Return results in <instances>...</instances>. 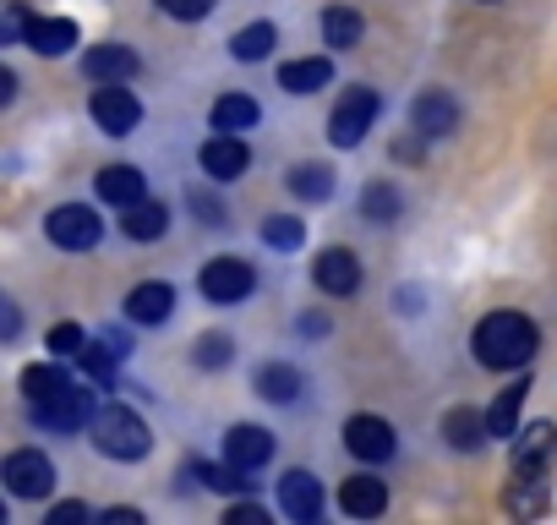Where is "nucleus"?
Here are the masks:
<instances>
[{
    "instance_id": "obj_30",
    "label": "nucleus",
    "mask_w": 557,
    "mask_h": 525,
    "mask_svg": "<svg viewBox=\"0 0 557 525\" xmlns=\"http://www.w3.org/2000/svg\"><path fill=\"white\" fill-rule=\"evenodd\" d=\"M323 39L339 45V50L361 45V17H356L350 7H329V12H323Z\"/></svg>"
},
{
    "instance_id": "obj_7",
    "label": "nucleus",
    "mask_w": 557,
    "mask_h": 525,
    "mask_svg": "<svg viewBox=\"0 0 557 525\" xmlns=\"http://www.w3.org/2000/svg\"><path fill=\"white\" fill-rule=\"evenodd\" d=\"M45 230H50V241L55 246H66V252H88L94 241H99V213L94 208H83V203H66V208H55L50 219H45Z\"/></svg>"
},
{
    "instance_id": "obj_16",
    "label": "nucleus",
    "mask_w": 557,
    "mask_h": 525,
    "mask_svg": "<svg viewBox=\"0 0 557 525\" xmlns=\"http://www.w3.org/2000/svg\"><path fill=\"white\" fill-rule=\"evenodd\" d=\"M410 115H416V132H421V137H448V132L459 126V105H454L443 88H426Z\"/></svg>"
},
{
    "instance_id": "obj_5",
    "label": "nucleus",
    "mask_w": 557,
    "mask_h": 525,
    "mask_svg": "<svg viewBox=\"0 0 557 525\" xmlns=\"http://www.w3.org/2000/svg\"><path fill=\"white\" fill-rule=\"evenodd\" d=\"M94 121H99V132H110V137H126L137 121H143V105H137V94L126 88V83H99V94H94Z\"/></svg>"
},
{
    "instance_id": "obj_40",
    "label": "nucleus",
    "mask_w": 557,
    "mask_h": 525,
    "mask_svg": "<svg viewBox=\"0 0 557 525\" xmlns=\"http://www.w3.org/2000/svg\"><path fill=\"white\" fill-rule=\"evenodd\" d=\"M17 334H23V313L0 296V340H17Z\"/></svg>"
},
{
    "instance_id": "obj_33",
    "label": "nucleus",
    "mask_w": 557,
    "mask_h": 525,
    "mask_svg": "<svg viewBox=\"0 0 557 525\" xmlns=\"http://www.w3.org/2000/svg\"><path fill=\"white\" fill-rule=\"evenodd\" d=\"M361 208H367V219L388 224V219L399 213V192H394L388 181H372V186H367V197H361Z\"/></svg>"
},
{
    "instance_id": "obj_18",
    "label": "nucleus",
    "mask_w": 557,
    "mask_h": 525,
    "mask_svg": "<svg viewBox=\"0 0 557 525\" xmlns=\"http://www.w3.org/2000/svg\"><path fill=\"white\" fill-rule=\"evenodd\" d=\"M339 509L356 514V520H372V514L388 509V487H383L377 476H350V481L339 487Z\"/></svg>"
},
{
    "instance_id": "obj_1",
    "label": "nucleus",
    "mask_w": 557,
    "mask_h": 525,
    "mask_svg": "<svg viewBox=\"0 0 557 525\" xmlns=\"http://www.w3.org/2000/svg\"><path fill=\"white\" fill-rule=\"evenodd\" d=\"M475 356H481V367H497V373L530 367V356H535V323L519 318V313H492V318H481V329H475Z\"/></svg>"
},
{
    "instance_id": "obj_12",
    "label": "nucleus",
    "mask_w": 557,
    "mask_h": 525,
    "mask_svg": "<svg viewBox=\"0 0 557 525\" xmlns=\"http://www.w3.org/2000/svg\"><path fill=\"white\" fill-rule=\"evenodd\" d=\"M318 285L329 291V296H356V285H361V262H356V252H345V246H329L323 257H318Z\"/></svg>"
},
{
    "instance_id": "obj_32",
    "label": "nucleus",
    "mask_w": 557,
    "mask_h": 525,
    "mask_svg": "<svg viewBox=\"0 0 557 525\" xmlns=\"http://www.w3.org/2000/svg\"><path fill=\"white\" fill-rule=\"evenodd\" d=\"M301 219H290V213H273V219H262V241L268 246H278V252H290V246H301Z\"/></svg>"
},
{
    "instance_id": "obj_45",
    "label": "nucleus",
    "mask_w": 557,
    "mask_h": 525,
    "mask_svg": "<svg viewBox=\"0 0 557 525\" xmlns=\"http://www.w3.org/2000/svg\"><path fill=\"white\" fill-rule=\"evenodd\" d=\"M0 520H7V503H0Z\"/></svg>"
},
{
    "instance_id": "obj_28",
    "label": "nucleus",
    "mask_w": 557,
    "mask_h": 525,
    "mask_svg": "<svg viewBox=\"0 0 557 525\" xmlns=\"http://www.w3.org/2000/svg\"><path fill=\"white\" fill-rule=\"evenodd\" d=\"M443 438H448L454 449H481L486 416H475V411H448V416H443Z\"/></svg>"
},
{
    "instance_id": "obj_22",
    "label": "nucleus",
    "mask_w": 557,
    "mask_h": 525,
    "mask_svg": "<svg viewBox=\"0 0 557 525\" xmlns=\"http://www.w3.org/2000/svg\"><path fill=\"white\" fill-rule=\"evenodd\" d=\"M126 219H121V230L132 235V241H159L164 230H170V213H164V203H132V208H121Z\"/></svg>"
},
{
    "instance_id": "obj_24",
    "label": "nucleus",
    "mask_w": 557,
    "mask_h": 525,
    "mask_svg": "<svg viewBox=\"0 0 557 525\" xmlns=\"http://www.w3.org/2000/svg\"><path fill=\"white\" fill-rule=\"evenodd\" d=\"M503 503H508L513 514H541V509H546V481H541V471H519V481L503 492Z\"/></svg>"
},
{
    "instance_id": "obj_4",
    "label": "nucleus",
    "mask_w": 557,
    "mask_h": 525,
    "mask_svg": "<svg viewBox=\"0 0 557 525\" xmlns=\"http://www.w3.org/2000/svg\"><path fill=\"white\" fill-rule=\"evenodd\" d=\"M94 411H99V400H94L88 389L66 383L55 400H39V405H34V422H39V427H50V432H77V427H88V422H94Z\"/></svg>"
},
{
    "instance_id": "obj_42",
    "label": "nucleus",
    "mask_w": 557,
    "mask_h": 525,
    "mask_svg": "<svg viewBox=\"0 0 557 525\" xmlns=\"http://www.w3.org/2000/svg\"><path fill=\"white\" fill-rule=\"evenodd\" d=\"M230 525H262V509L257 503H240V509H230Z\"/></svg>"
},
{
    "instance_id": "obj_41",
    "label": "nucleus",
    "mask_w": 557,
    "mask_h": 525,
    "mask_svg": "<svg viewBox=\"0 0 557 525\" xmlns=\"http://www.w3.org/2000/svg\"><path fill=\"white\" fill-rule=\"evenodd\" d=\"M88 520V503H55L50 509V525H83Z\"/></svg>"
},
{
    "instance_id": "obj_19",
    "label": "nucleus",
    "mask_w": 557,
    "mask_h": 525,
    "mask_svg": "<svg viewBox=\"0 0 557 525\" xmlns=\"http://www.w3.org/2000/svg\"><path fill=\"white\" fill-rule=\"evenodd\" d=\"M170 313H175V291L159 285V280H148V285H137V291L126 296V318H132V323H164Z\"/></svg>"
},
{
    "instance_id": "obj_23",
    "label": "nucleus",
    "mask_w": 557,
    "mask_h": 525,
    "mask_svg": "<svg viewBox=\"0 0 557 525\" xmlns=\"http://www.w3.org/2000/svg\"><path fill=\"white\" fill-rule=\"evenodd\" d=\"M329 77H334V66L323 56H312V61H290L278 72V88L285 94H318V88H329Z\"/></svg>"
},
{
    "instance_id": "obj_27",
    "label": "nucleus",
    "mask_w": 557,
    "mask_h": 525,
    "mask_svg": "<svg viewBox=\"0 0 557 525\" xmlns=\"http://www.w3.org/2000/svg\"><path fill=\"white\" fill-rule=\"evenodd\" d=\"M66 383H72V378H66L55 362H39V367H28V373H23V394H28V405H39V400H55Z\"/></svg>"
},
{
    "instance_id": "obj_21",
    "label": "nucleus",
    "mask_w": 557,
    "mask_h": 525,
    "mask_svg": "<svg viewBox=\"0 0 557 525\" xmlns=\"http://www.w3.org/2000/svg\"><path fill=\"white\" fill-rule=\"evenodd\" d=\"M524 394H530V378L508 383V389L492 400V411H486V438H513V422H519V405H524Z\"/></svg>"
},
{
    "instance_id": "obj_25",
    "label": "nucleus",
    "mask_w": 557,
    "mask_h": 525,
    "mask_svg": "<svg viewBox=\"0 0 557 525\" xmlns=\"http://www.w3.org/2000/svg\"><path fill=\"white\" fill-rule=\"evenodd\" d=\"M213 126H219V132H251V126H257V105H251L246 94H224V99L213 105Z\"/></svg>"
},
{
    "instance_id": "obj_31",
    "label": "nucleus",
    "mask_w": 557,
    "mask_h": 525,
    "mask_svg": "<svg viewBox=\"0 0 557 525\" xmlns=\"http://www.w3.org/2000/svg\"><path fill=\"white\" fill-rule=\"evenodd\" d=\"M273 50V28L268 23H251V28H240L235 39H230V56L235 61H262Z\"/></svg>"
},
{
    "instance_id": "obj_9",
    "label": "nucleus",
    "mask_w": 557,
    "mask_h": 525,
    "mask_svg": "<svg viewBox=\"0 0 557 525\" xmlns=\"http://www.w3.org/2000/svg\"><path fill=\"white\" fill-rule=\"evenodd\" d=\"M557 465V427L552 422H535L524 432H513V471H552Z\"/></svg>"
},
{
    "instance_id": "obj_44",
    "label": "nucleus",
    "mask_w": 557,
    "mask_h": 525,
    "mask_svg": "<svg viewBox=\"0 0 557 525\" xmlns=\"http://www.w3.org/2000/svg\"><path fill=\"white\" fill-rule=\"evenodd\" d=\"M12 99H17V77L0 66V105H12Z\"/></svg>"
},
{
    "instance_id": "obj_13",
    "label": "nucleus",
    "mask_w": 557,
    "mask_h": 525,
    "mask_svg": "<svg viewBox=\"0 0 557 525\" xmlns=\"http://www.w3.org/2000/svg\"><path fill=\"white\" fill-rule=\"evenodd\" d=\"M278 509H285L290 520H318V509H323L318 481L307 471H285V476H278Z\"/></svg>"
},
{
    "instance_id": "obj_15",
    "label": "nucleus",
    "mask_w": 557,
    "mask_h": 525,
    "mask_svg": "<svg viewBox=\"0 0 557 525\" xmlns=\"http://www.w3.org/2000/svg\"><path fill=\"white\" fill-rule=\"evenodd\" d=\"M83 72H88L94 83H132V77H137V56H132L126 45H94V50L83 56Z\"/></svg>"
},
{
    "instance_id": "obj_39",
    "label": "nucleus",
    "mask_w": 557,
    "mask_h": 525,
    "mask_svg": "<svg viewBox=\"0 0 557 525\" xmlns=\"http://www.w3.org/2000/svg\"><path fill=\"white\" fill-rule=\"evenodd\" d=\"M224 362H230V340H224V334L197 340V367H224Z\"/></svg>"
},
{
    "instance_id": "obj_8",
    "label": "nucleus",
    "mask_w": 557,
    "mask_h": 525,
    "mask_svg": "<svg viewBox=\"0 0 557 525\" xmlns=\"http://www.w3.org/2000/svg\"><path fill=\"white\" fill-rule=\"evenodd\" d=\"M197 285H202L208 302H240V296H251V262H240V257H213Z\"/></svg>"
},
{
    "instance_id": "obj_6",
    "label": "nucleus",
    "mask_w": 557,
    "mask_h": 525,
    "mask_svg": "<svg viewBox=\"0 0 557 525\" xmlns=\"http://www.w3.org/2000/svg\"><path fill=\"white\" fill-rule=\"evenodd\" d=\"M0 481H7L17 498H45L55 487V465L39 449H17V454H7V465H0Z\"/></svg>"
},
{
    "instance_id": "obj_14",
    "label": "nucleus",
    "mask_w": 557,
    "mask_h": 525,
    "mask_svg": "<svg viewBox=\"0 0 557 525\" xmlns=\"http://www.w3.org/2000/svg\"><path fill=\"white\" fill-rule=\"evenodd\" d=\"M23 45L39 50V56H66V50L77 45V23H72V17H28Z\"/></svg>"
},
{
    "instance_id": "obj_10",
    "label": "nucleus",
    "mask_w": 557,
    "mask_h": 525,
    "mask_svg": "<svg viewBox=\"0 0 557 525\" xmlns=\"http://www.w3.org/2000/svg\"><path fill=\"white\" fill-rule=\"evenodd\" d=\"M345 449L356 454V460H388L394 454V427L383 422V416H350V427H345Z\"/></svg>"
},
{
    "instance_id": "obj_43",
    "label": "nucleus",
    "mask_w": 557,
    "mask_h": 525,
    "mask_svg": "<svg viewBox=\"0 0 557 525\" xmlns=\"http://www.w3.org/2000/svg\"><path fill=\"white\" fill-rule=\"evenodd\" d=\"M104 525H143V514H137V509H110Z\"/></svg>"
},
{
    "instance_id": "obj_20",
    "label": "nucleus",
    "mask_w": 557,
    "mask_h": 525,
    "mask_svg": "<svg viewBox=\"0 0 557 525\" xmlns=\"http://www.w3.org/2000/svg\"><path fill=\"white\" fill-rule=\"evenodd\" d=\"M143 192H148L143 170H132V164H110V170H99V197H104V203L132 208V203H143Z\"/></svg>"
},
{
    "instance_id": "obj_17",
    "label": "nucleus",
    "mask_w": 557,
    "mask_h": 525,
    "mask_svg": "<svg viewBox=\"0 0 557 525\" xmlns=\"http://www.w3.org/2000/svg\"><path fill=\"white\" fill-rule=\"evenodd\" d=\"M224 454H230V465H240V471H257V465H268V454H273V438H268V427H230V438H224Z\"/></svg>"
},
{
    "instance_id": "obj_38",
    "label": "nucleus",
    "mask_w": 557,
    "mask_h": 525,
    "mask_svg": "<svg viewBox=\"0 0 557 525\" xmlns=\"http://www.w3.org/2000/svg\"><path fill=\"white\" fill-rule=\"evenodd\" d=\"M159 12L164 17H181V23H197V17L213 12V0H159Z\"/></svg>"
},
{
    "instance_id": "obj_34",
    "label": "nucleus",
    "mask_w": 557,
    "mask_h": 525,
    "mask_svg": "<svg viewBox=\"0 0 557 525\" xmlns=\"http://www.w3.org/2000/svg\"><path fill=\"white\" fill-rule=\"evenodd\" d=\"M77 362H83V373H88L94 383H110V373H115V356H110L104 345H83Z\"/></svg>"
},
{
    "instance_id": "obj_26",
    "label": "nucleus",
    "mask_w": 557,
    "mask_h": 525,
    "mask_svg": "<svg viewBox=\"0 0 557 525\" xmlns=\"http://www.w3.org/2000/svg\"><path fill=\"white\" fill-rule=\"evenodd\" d=\"M290 192L307 197V203H329L334 197V170L329 164H301V170H290Z\"/></svg>"
},
{
    "instance_id": "obj_37",
    "label": "nucleus",
    "mask_w": 557,
    "mask_h": 525,
    "mask_svg": "<svg viewBox=\"0 0 557 525\" xmlns=\"http://www.w3.org/2000/svg\"><path fill=\"white\" fill-rule=\"evenodd\" d=\"M83 345H88V334H83L77 323H55V329H50V351H55V356H77Z\"/></svg>"
},
{
    "instance_id": "obj_11",
    "label": "nucleus",
    "mask_w": 557,
    "mask_h": 525,
    "mask_svg": "<svg viewBox=\"0 0 557 525\" xmlns=\"http://www.w3.org/2000/svg\"><path fill=\"white\" fill-rule=\"evenodd\" d=\"M197 159H202V170H208L213 181H235L251 154H246V143H240L235 132H219V137H208V143L197 148Z\"/></svg>"
},
{
    "instance_id": "obj_3",
    "label": "nucleus",
    "mask_w": 557,
    "mask_h": 525,
    "mask_svg": "<svg viewBox=\"0 0 557 525\" xmlns=\"http://www.w3.org/2000/svg\"><path fill=\"white\" fill-rule=\"evenodd\" d=\"M377 110H383V99H377L372 88H350V94H339V105H334V115H329V137H334V148H356V143L372 132Z\"/></svg>"
},
{
    "instance_id": "obj_36",
    "label": "nucleus",
    "mask_w": 557,
    "mask_h": 525,
    "mask_svg": "<svg viewBox=\"0 0 557 525\" xmlns=\"http://www.w3.org/2000/svg\"><path fill=\"white\" fill-rule=\"evenodd\" d=\"M23 28H28V12L17 7V0H0V45L23 39Z\"/></svg>"
},
{
    "instance_id": "obj_29",
    "label": "nucleus",
    "mask_w": 557,
    "mask_h": 525,
    "mask_svg": "<svg viewBox=\"0 0 557 525\" xmlns=\"http://www.w3.org/2000/svg\"><path fill=\"white\" fill-rule=\"evenodd\" d=\"M257 394H262V400H296V394H301V373L273 362V367L257 373Z\"/></svg>"
},
{
    "instance_id": "obj_2",
    "label": "nucleus",
    "mask_w": 557,
    "mask_h": 525,
    "mask_svg": "<svg viewBox=\"0 0 557 525\" xmlns=\"http://www.w3.org/2000/svg\"><path fill=\"white\" fill-rule=\"evenodd\" d=\"M88 427H94L99 454H110V460H143V454H148V427H143V416L126 411V405H104V411H94Z\"/></svg>"
},
{
    "instance_id": "obj_35",
    "label": "nucleus",
    "mask_w": 557,
    "mask_h": 525,
    "mask_svg": "<svg viewBox=\"0 0 557 525\" xmlns=\"http://www.w3.org/2000/svg\"><path fill=\"white\" fill-rule=\"evenodd\" d=\"M246 476H251V471H240V465H208V471H202V481L219 487V492H240V487H251Z\"/></svg>"
}]
</instances>
